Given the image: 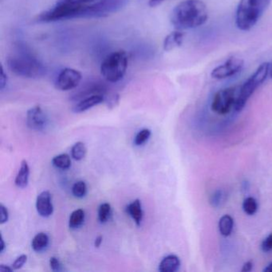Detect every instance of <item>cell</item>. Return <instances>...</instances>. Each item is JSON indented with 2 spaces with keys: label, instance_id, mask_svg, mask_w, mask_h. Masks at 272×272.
<instances>
[{
  "label": "cell",
  "instance_id": "6da1fadb",
  "mask_svg": "<svg viewBox=\"0 0 272 272\" xmlns=\"http://www.w3.org/2000/svg\"><path fill=\"white\" fill-rule=\"evenodd\" d=\"M208 18V7L202 0H183L176 5L170 15L172 25L179 31L197 28Z\"/></svg>",
  "mask_w": 272,
  "mask_h": 272
},
{
  "label": "cell",
  "instance_id": "7a4b0ae2",
  "mask_svg": "<svg viewBox=\"0 0 272 272\" xmlns=\"http://www.w3.org/2000/svg\"><path fill=\"white\" fill-rule=\"evenodd\" d=\"M7 65L14 74L26 79H39L47 74L45 65L23 46H18L8 57Z\"/></svg>",
  "mask_w": 272,
  "mask_h": 272
},
{
  "label": "cell",
  "instance_id": "3957f363",
  "mask_svg": "<svg viewBox=\"0 0 272 272\" xmlns=\"http://www.w3.org/2000/svg\"><path fill=\"white\" fill-rule=\"evenodd\" d=\"M272 0H240L236 12V25L239 30L247 32L258 23Z\"/></svg>",
  "mask_w": 272,
  "mask_h": 272
},
{
  "label": "cell",
  "instance_id": "277c9868",
  "mask_svg": "<svg viewBox=\"0 0 272 272\" xmlns=\"http://www.w3.org/2000/svg\"><path fill=\"white\" fill-rule=\"evenodd\" d=\"M128 54L124 50L112 52L101 64V74L106 81L117 83L122 81L128 68Z\"/></svg>",
  "mask_w": 272,
  "mask_h": 272
},
{
  "label": "cell",
  "instance_id": "5b68a950",
  "mask_svg": "<svg viewBox=\"0 0 272 272\" xmlns=\"http://www.w3.org/2000/svg\"><path fill=\"white\" fill-rule=\"evenodd\" d=\"M270 74V63H263L255 70V72L247 79L239 91L238 97L236 99L235 110L242 111L245 106L248 99L252 97L255 91L266 81Z\"/></svg>",
  "mask_w": 272,
  "mask_h": 272
},
{
  "label": "cell",
  "instance_id": "8992f818",
  "mask_svg": "<svg viewBox=\"0 0 272 272\" xmlns=\"http://www.w3.org/2000/svg\"><path fill=\"white\" fill-rule=\"evenodd\" d=\"M85 4L86 3L58 1L55 6L41 13L38 17V21L42 23H52L74 18H82Z\"/></svg>",
  "mask_w": 272,
  "mask_h": 272
},
{
  "label": "cell",
  "instance_id": "52a82bcc",
  "mask_svg": "<svg viewBox=\"0 0 272 272\" xmlns=\"http://www.w3.org/2000/svg\"><path fill=\"white\" fill-rule=\"evenodd\" d=\"M128 0H97L86 3L82 18H105L122 10Z\"/></svg>",
  "mask_w": 272,
  "mask_h": 272
},
{
  "label": "cell",
  "instance_id": "ba28073f",
  "mask_svg": "<svg viewBox=\"0 0 272 272\" xmlns=\"http://www.w3.org/2000/svg\"><path fill=\"white\" fill-rule=\"evenodd\" d=\"M236 87H227L220 90L214 95L211 101V110L217 114L225 115L228 113L236 105Z\"/></svg>",
  "mask_w": 272,
  "mask_h": 272
},
{
  "label": "cell",
  "instance_id": "9c48e42d",
  "mask_svg": "<svg viewBox=\"0 0 272 272\" xmlns=\"http://www.w3.org/2000/svg\"><path fill=\"white\" fill-rule=\"evenodd\" d=\"M244 61L238 57H231L221 65L211 70V77L216 80H224L235 76L243 70Z\"/></svg>",
  "mask_w": 272,
  "mask_h": 272
},
{
  "label": "cell",
  "instance_id": "30bf717a",
  "mask_svg": "<svg viewBox=\"0 0 272 272\" xmlns=\"http://www.w3.org/2000/svg\"><path fill=\"white\" fill-rule=\"evenodd\" d=\"M81 73L73 68H65L62 70L55 80V87L62 91H69L74 90L79 86L81 82Z\"/></svg>",
  "mask_w": 272,
  "mask_h": 272
},
{
  "label": "cell",
  "instance_id": "8fae6325",
  "mask_svg": "<svg viewBox=\"0 0 272 272\" xmlns=\"http://www.w3.org/2000/svg\"><path fill=\"white\" fill-rule=\"evenodd\" d=\"M47 116L40 106H34L27 111V125L32 130H42L47 125Z\"/></svg>",
  "mask_w": 272,
  "mask_h": 272
},
{
  "label": "cell",
  "instance_id": "7c38bea8",
  "mask_svg": "<svg viewBox=\"0 0 272 272\" xmlns=\"http://www.w3.org/2000/svg\"><path fill=\"white\" fill-rule=\"evenodd\" d=\"M36 210L39 216L48 218L54 212V206L52 204L51 194L49 192L43 191L36 199Z\"/></svg>",
  "mask_w": 272,
  "mask_h": 272
},
{
  "label": "cell",
  "instance_id": "4fadbf2b",
  "mask_svg": "<svg viewBox=\"0 0 272 272\" xmlns=\"http://www.w3.org/2000/svg\"><path fill=\"white\" fill-rule=\"evenodd\" d=\"M106 100V97L102 95H93L81 99L79 103H77L73 108L74 112H82L90 109L102 103Z\"/></svg>",
  "mask_w": 272,
  "mask_h": 272
},
{
  "label": "cell",
  "instance_id": "5bb4252c",
  "mask_svg": "<svg viewBox=\"0 0 272 272\" xmlns=\"http://www.w3.org/2000/svg\"><path fill=\"white\" fill-rule=\"evenodd\" d=\"M185 35L183 31H179V30H176L168 34L164 38L163 43L164 50L168 52L172 51L173 49L181 47L185 39Z\"/></svg>",
  "mask_w": 272,
  "mask_h": 272
},
{
  "label": "cell",
  "instance_id": "9a60e30c",
  "mask_svg": "<svg viewBox=\"0 0 272 272\" xmlns=\"http://www.w3.org/2000/svg\"><path fill=\"white\" fill-rule=\"evenodd\" d=\"M30 167L28 162L23 160L21 162L20 168L18 169V173L16 175L15 184L18 189L27 188L29 183Z\"/></svg>",
  "mask_w": 272,
  "mask_h": 272
},
{
  "label": "cell",
  "instance_id": "2e32d148",
  "mask_svg": "<svg viewBox=\"0 0 272 272\" xmlns=\"http://www.w3.org/2000/svg\"><path fill=\"white\" fill-rule=\"evenodd\" d=\"M180 259L175 255H169L164 257L159 264V271L161 272H174L179 269Z\"/></svg>",
  "mask_w": 272,
  "mask_h": 272
},
{
  "label": "cell",
  "instance_id": "e0dca14e",
  "mask_svg": "<svg viewBox=\"0 0 272 272\" xmlns=\"http://www.w3.org/2000/svg\"><path fill=\"white\" fill-rule=\"evenodd\" d=\"M127 211L129 214V216L132 217L136 224L140 226L142 224V219H143V210H142V203L141 200H133L127 207Z\"/></svg>",
  "mask_w": 272,
  "mask_h": 272
},
{
  "label": "cell",
  "instance_id": "ac0fdd59",
  "mask_svg": "<svg viewBox=\"0 0 272 272\" xmlns=\"http://www.w3.org/2000/svg\"><path fill=\"white\" fill-rule=\"evenodd\" d=\"M49 244V236L44 232H39L34 236L32 242V247L34 252H41L45 250Z\"/></svg>",
  "mask_w": 272,
  "mask_h": 272
},
{
  "label": "cell",
  "instance_id": "d6986e66",
  "mask_svg": "<svg viewBox=\"0 0 272 272\" xmlns=\"http://www.w3.org/2000/svg\"><path fill=\"white\" fill-rule=\"evenodd\" d=\"M234 226V221L229 215L223 216L219 221V230L223 236H228L231 235Z\"/></svg>",
  "mask_w": 272,
  "mask_h": 272
},
{
  "label": "cell",
  "instance_id": "ffe728a7",
  "mask_svg": "<svg viewBox=\"0 0 272 272\" xmlns=\"http://www.w3.org/2000/svg\"><path fill=\"white\" fill-rule=\"evenodd\" d=\"M85 221V211L84 210L79 208V209L74 210L69 219V227L71 229H77L79 228Z\"/></svg>",
  "mask_w": 272,
  "mask_h": 272
},
{
  "label": "cell",
  "instance_id": "44dd1931",
  "mask_svg": "<svg viewBox=\"0 0 272 272\" xmlns=\"http://www.w3.org/2000/svg\"><path fill=\"white\" fill-rule=\"evenodd\" d=\"M52 164L58 169L65 170L71 166V160H70V156L66 153H63V154H59V155L54 157L52 159Z\"/></svg>",
  "mask_w": 272,
  "mask_h": 272
},
{
  "label": "cell",
  "instance_id": "7402d4cb",
  "mask_svg": "<svg viewBox=\"0 0 272 272\" xmlns=\"http://www.w3.org/2000/svg\"><path fill=\"white\" fill-rule=\"evenodd\" d=\"M87 148L83 142L75 143L71 148V157L75 160H81L86 157Z\"/></svg>",
  "mask_w": 272,
  "mask_h": 272
},
{
  "label": "cell",
  "instance_id": "603a6c76",
  "mask_svg": "<svg viewBox=\"0 0 272 272\" xmlns=\"http://www.w3.org/2000/svg\"><path fill=\"white\" fill-rule=\"evenodd\" d=\"M112 208L111 205L109 203H103L100 205L98 209V219L100 222L106 223L111 217Z\"/></svg>",
  "mask_w": 272,
  "mask_h": 272
},
{
  "label": "cell",
  "instance_id": "cb8c5ba5",
  "mask_svg": "<svg viewBox=\"0 0 272 272\" xmlns=\"http://www.w3.org/2000/svg\"><path fill=\"white\" fill-rule=\"evenodd\" d=\"M73 195L77 198H83L87 194V185L83 180L77 181L72 188Z\"/></svg>",
  "mask_w": 272,
  "mask_h": 272
},
{
  "label": "cell",
  "instance_id": "d4e9b609",
  "mask_svg": "<svg viewBox=\"0 0 272 272\" xmlns=\"http://www.w3.org/2000/svg\"><path fill=\"white\" fill-rule=\"evenodd\" d=\"M243 209L245 213L249 216L254 215L258 209V205L256 200L253 197H247L243 200Z\"/></svg>",
  "mask_w": 272,
  "mask_h": 272
},
{
  "label": "cell",
  "instance_id": "484cf974",
  "mask_svg": "<svg viewBox=\"0 0 272 272\" xmlns=\"http://www.w3.org/2000/svg\"><path fill=\"white\" fill-rule=\"evenodd\" d=\"M150 136L151 131L149 129H148V128L142 129L136 135L135 139H134V144L137 146L142 145V144H144L149 139Z\"/></svg>",
  "mask_w": 272,
  "mask_h": 272
},
{
  "label": "cell",
  "instance_id": "4316f807",
  "mask_svg": "<svg viewBox=\"0 0 272 272\" xmlns=\"http://www.w3.org/2000/svg\"><path fill=\"white\" fill-rule=\"evenodd\" d=\"M49 267L53 272H62V271H63L61 262L56 257H51L49 259Z\"/></svg>",
  "mask_w": 272,
  "mask_h": 272
},
{
  "label": "cell",
  "instance_id": "83f0119b",
  "mask_svg": "<svg viewBox=\"0 0 272 272\" xmlns=\"http://www.w3.org/2000/svg\"><path fill=\"white\" fill-rule=\"evenodd\" d=\"M27 260V256L26 255H21L20 256H18L17 259L12 263V268L14 270H18L23 268Z\"/></svg>",
  "mask_w": 272,
  "mask_h": 272
},
{
  "label": "cell",
  "instance_id": "f1b7e54d",
  "mask_svg": "<svg viewBox=\"0 0 272 272\" xmlns=\"http://www.w3.org/2000/svg\"><path fill=\"white\" fill-rule=\"evenodd\" d=\"M0 213H1L0 224H3L7 223L8 220H9V211L2 204H1V205H0Z\"/></svg>",
  "mask_w": 272,
  "mask_h": 272
},
{
  "label": "cell",
  "instance_id": "f546056e",
  "mask_svg": "<svg viewBox=\"0 0 272 272\" xmlns=\"http://www.w3.org/2000/svg\"><path fill=\"white\" fill-rule=\"evenodd\" d=\"M262 250L264 252H270L272 250V233L269 235L262 243Z\"/></svg>",
  "mask_w": 272,
  "mask_h": 272
},
{
  "label": "cell",
  "instance_id": "4dcf8cb0",
  "mask_svg": "<svg viewBox=\"0 0 272 272\" xmlns=\"http://www.w3.org/2000/svg\"><path fill=\"white\" fill-rule=\"evenodd\" d=\"M7 76L5 73L3 67H1V71H0V90H3L5 87L7 86Z\"/></svg>",
  "mask_w": 272,
  "mask_h": 272
},
{
  "label": "cell",
  "instance_id": "1f68e13d",
  "mask_svg": "<svg viewBox=\"0 0 272 272\" xmlns=\"http://www.w3.org/2000/svg\"><path fill=\"white\" fill-rule=\"evenodd\" d=\"M59 2H73V3H90L97 0H58Z\"/></svg>",
  "mask_w": 272,
  "mask_h": 272
},
{
  "label": "cell",
  "instance_id": "d6a6232c",
  "mask_svg": "<svg viewBox=\"0 0 272 272\" xmlns=\"http://www.w3.org/2000/svg\"><path fill=\"white\" fill-rule=\"evenodd\" d=\"M164 1L165 0H149L148 5L151 7H158L159 5L161 4L162 2H164Z\"/></svg>",
  "mask_w": 272,
  "mask_h": 272
},
{
  "label": "cell",
  "instance_id": "836d02e7",
  "mask_svg": "<svg viewBox=\"0 0 272 272\" xmlns=\"http://www.w3.org/2000/svg\"><path fill=\"white\" fill-rule=\"evenodd\" d=\"M252 262L249 261V262H247V263H244V265H243V269H242V272H251L252 269Z\"/></svg>",
  "mask_w": 272,
  "mask_h": 272
},
{
  "label": "cell",
  "instance_id": "e575fe53",
  "mask_svg": "<svg viewBox=\"0 0 272 272\" xmlns=\"http://www.w3.org/2000/svg\"><path fill=\"white\" fill-rule=\"evenodd\" d=\"M13 271V268H11L8 266L4 265V264L0 265V272H12Z\"/></svg>",
  "mask_w": 272,
  "mask_h": 272
},
{
  "label": "cell",
  "instance_id": "d590c367",
  "mask_svg": "<svg viewBox=\"0 0 272 272\" xmlns=\"http://www.w3.org/2000/svg\"><path fill=\"white\" fill-rule=\"evenodd\" d=\"M103 240V237L101 236H97V238L95 239V247H99L101 246V243Z\"/></svg>",
  "mask_w": 272,
  "mask_h": 272
},
{
  "label": "cell",
  "instance_id": "8d00e7d4",
  "mask_svg": "<svg viewBox=\"0 0 272 272\" xmlns=\"http://www.w3.org/2000/svg\"><path fill=\"white\" fill-rule=\"evenodd\" d=\"M5 248H6V245H5L4 240H3V237L1 235V238H0V253H2V252H4Z\"/></svg>",
  "mask_w": 272,
  "mask_h": 272
},
{
  "label": "cell",
  "instance_id": "74e56055",
  "mask_svg": "<svg viewBox=\"0 0 272 272\" xmlns=\"http://www.w3.org/2000/svg\"><path fill=\"white\" fill-rule=\"evenodd\" d=\"M263 272H272V263H270V264H269V265H268L267 268H264V270H263Z\"/></svg>",
  "mask_w": 272,
  "mask_h": 272
},
{
  "label": "cell",
  "instance_id": "f35d334b",
  "mask_svg": "<svg viewBox=\"0 0 272 272\" xmlns=\"http://www.w3.org/2000/svg\"><path fill=\"white\" fill-rule=\"evenodd\" d=\"M269 75H270L271 78L272 79V63H270V74H269Z\"/></svg>",
  "mask_w": 272,
  "mask_h": 272
}]
</instances>
